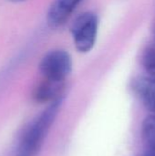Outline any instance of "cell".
Returning a JSON list of instances; mask_svg holds the SVG:
<instances>
[{
  "label": "cell",
  "instance_id": "6da1fadb",
  "mask_svg": "<svg viewBox=\"0 0 155 156\" xmlns=\"http://www.w3.org/2000/svg\"><path fill=\"white\" fill-rule=\"evenodd\" d=\"M64 101V96L50 102L26 126L17 144L15 156H37L55 122Z\"/></svg>",
  "mask_w": 155,
  "mask_h": 156
},
{
  "label": "cell",
  "instance_id": "7a4b0ae2",
  "mask_svg": "<svg viewBox=\"0 0 155 156\" xmlns=\"http://www.w3.org/2000/svg\"><path fill=\"white\" fill-rule=\"evenodd\" d=\"M99 31L98 16L87 11L79 15L72 22L70 33L76 49L80 53H88L95 46Z\"/></svg>",
  "mask_w": 155,
  "mask_h": 156
},
{
  "label": "cell",
  "instance_id": "3957f363",
  "mask_svg": "<svg viewBox=\"0 0 155 156\" xmlns=\"http://www.w3.org/2000/svg\"><path fill=\"white\" fill-rule=\"evenodd\" d=\"M73 62L69 53L63 49H54L43 56L38 69L43 79L65 82L72 71Z\"/></svg>",
  "mask_w": 155,
  "mask_h": 156
},
{
  "label": "cell",
  "instance_id": "277c9868",
  "mask_svg": "<svg viewBox=\"0 0 155 156\" xmlns=\"http://www.w3.org/2000/svg\"><path fill=\"white\" fill-rule=\"evenodd\" d=\"M131 90L138 101L152 113H155V78L137 76L131 81Z\"/></svg>",
  "mask_w": 155,
  "mask_h": 156
},
{
  "label": "cell",
  "instance_id": "5b68a950",
  "mask_svg": "<svg viewBox=\"0 0 155 156\" xmlns=\"http://www.w3.org/2000/svg\"><path fill=\"white\" fill-rule=\"evenodd\" d=\"M83 0H53L48 13L47 23L51 28L62 27Z\"/></svg>",
  "mask_w": 155,
  "mask_h": 156
},
{
  "label": "cell",
  "instance_id": "8992f818",
  "mask_svg": "<svg viewBox=\"0 0 155 156\" xmlns=\"http://www.w3.org/2000/svg\"><path fill=\"white\" fill-rule=\"evenodd\" d=\"M65 82H57L43 79L33 92L34 100L38 103L52 102L64 96Z\"/></svg>",
  "mask_w": 155,
  "mask_h": 156
},
{
  "label": "cell",
  "instance_id": "52a82bcc",
  "mask_svg": "<svg viewBox=\"0 0 155 156\" xmlns=\"http://www.w3.org/2000/svg\"><path fill=\"white\" fill-rule=\"evenodd\" d=\"M142 136L150 150L155 153V113L144 119L142 125Z\"/></svg>",
  "mask_w": 155,
  "mask_h": 156
},
{
  "label": "cell",
  "instance_id": "ba28073f",
  "mask_svg": "<svg viewBox=\"0 0 155 156\" xmlns=\"http://www.w3.org/2000/svg\"><path fill=\"white\" fill-rule=\"evenodd\" d=\"M142 64L147 74L155 78V43L145 48L142 55Z\"/></svg>",
  "mask_w": 155,
  "mask_h": 156
},
{
  "label": "cell",
  "instance_id": "9c48e42d",
  "mask_svg": "<svg viewBox=\"0 0 155 156\" xmlns=\"http://www.w3.org/2000/svg\"><path fill=\"white\" fill-rule=\"evenodd\" d=\"M9 2H12V3H21V2H25L26 0H7Z\"/></svg>",
  "mask_w": 155,
  "mask_h": 156
},
{
  "label": "cell",
  "instance_id": "30bf717a",
  "mask_svg": "<svg viewBox=\"0 0 155 156\" xmlns=\"http://www.w3.org/2000/svg\"><path fill=\"white\" fill-rule=\"evenodd\" d=\"M149 156H155V153H153V152H152V154H151Z\"/></svg>",
  "mask_w": 155,
  "mask_h": 156
}]
</instances>
